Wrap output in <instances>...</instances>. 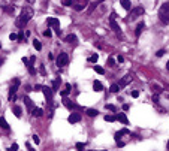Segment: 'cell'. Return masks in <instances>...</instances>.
<instances>
[{
  "instance_id": "obj_1",
  "label": "cell",
  "mask_w": 169,
  "mask_h": 151,
  "mask_svg": "<svg viewBox=\"0 0 169 151\" xmlns=\"http://www.w3.org/2000/svg\"><path fill=\"white\" fill-rule=\"evenodd\" d=\"M32 17H33V9L30 8V6H24L22 8V11H21V14H20V17L17 18V21H15V24H17V27L18 29H24V26L32 20Z\"/></svg>"
},
{
  "instance_id": "obj_2",
  "label": "cell",
  "mask_w": 169,
  "mask_h": 151,
  "mask_svg": "<svg viewBox=\"0 0 169 151\" xmlns=\"http://www.w3.org/2000/svg\"><path fill=\"white\" fill-rule=\"evenodd\" d=\"M159 20L163 24H169V2L163 3L159 9Z\"/></svg>"
},
{
  "instance_id": "obj_3",
  "label": "cell",
  "mask_w": 169,
  "mask_h": 151,
  "mask_svg": "<svg viewBox=\"0 0 169 151\" xmlns=\"http://www.w3.org/2000/svg\"><path fill=\"white\" fill-rule=\"evenodd\" d=\"M115 18H117V14L115 12H111V15H109V26H111V29L120 36V38H123V35H121V32H120V26L117 24V21H115Z\"/></svg>"
},
{
  "instance_id": "obj_4",
  "label": "cell",
  "mask_w": 169,
  "mask_h": 151,
  "mask_svg": "<svg viewBox=\"0 0 169 151\" xmlns=\"http://www.w3.org/2000/svg\"><path fill=\"white\" fill-rule=\"evenodd\" d=\"M145 14V9H144L142 6H138V8H133L132 11H130V14L127 15V21H130V20H136L138 17H141V15H144Z\"/></svg>"
},
{
  "instance_id": "obj_5",
  "label": "cell",
  "mask_w": 169,
  "mask_h": 151,
  "mask_svg": "<svg viewBox=\"0 0 169 151\" xmlns=\"http://www.w3.org/2000/svg\"><path fill=\"white\" fill-rule=\"evenodd\" d=\"M20 79L18 78H15L14 79V82H12V85H11V88H9V94H8V99L11 100V102H12V100H15V93H17V90L20 88Z\"/></svg>"
},
{
  "instance_id": "obj_6",
  "label": "cell",
  "mask_w": 169,
  "mask_h": 151,
  "mask_svg": "<svg viewBox=\"0 0 169 151\" xmlns=\"http://www.w3.org/2000/svg\"><path fill=\"white\" fill-rule=\"evenodd\" d=\"M56 63H57L58 67H64V66H67V64H69V56H67L66 53H60L58 57H57V60H56Z\"/></svg>"
},
{
  "instance_id": "obj_7",
  "label": "cell",
  "mask_w": 169,
  "mask_h": 151,
  "mask_svg": "<svg viewBox=\"0 0 169 151\" xmlns=\"http://www.w3.org/2000/svg\"><path fill=\"white\" fill-rule=\"evenodd\" d=\"M123 135H130V132L127 130V129H123V130H120V132H117L115 133V142H117V145L118 147H124V142L121 141V138H123Z\"/></svg>"
},
{
  "instance_id": "obj_8",
  "label": "cell",
  "mask_w": 169,
  "mask_h": 151,
  "mask_svg": "<svg viewBox=\"0 0 169 151\" xmlns=\"http://www.w3.org/2000/svg\"><path fill=\"white\" fill-rule=\"evenodd\" d=\"M42 93L45 94V97H46V102H48V105H53V88H50V87H45V85H42Z\"/></svg>"
},
{
  "instance_id": "obj_9",
  "label": "cell",
  "mask_w": 169,
  "mask_h": 151,
  "mask_svg": "<svg viewBox=\"0 0 169 151\" xmlns=\"http://www.w3.org/2000/svg\"><path fill=\"white\" fill-rule=\"evenodd\" d=\"M132 81H133V73H127V75H124V77L121 78V81H120L118 87H120V88H124V87L129 85Z\"/></svg>"
},
{
  "instance_id": "obj_10",
  "label": "cell",
  "mask_w": 169,
  "mask_h": 151,
  "mask_svg": "<svg viewBox=\"0 0 169 151\" xmlns=\"http://www.w3.org/2000/svg\"><path fill=\"white\" fill-rule=\"evenodd\" d=\"M67 121L72 123V124H75V123L81 121V114H79V112H72V114L67 117Z\"/></svg>"
},
{
  "instance_id": "obj_11",
  "label": "cell",
  "mask_w": 169,
  "mask_h": 151,
  "mask_svg": "<svg viewBox=\"0 0 169 151\" xmlns=\"http://www.w3.org/2000/svg\"><path fill=\"white\" fill-rule=\"evenodd\" d=\"M88 5V0H78V2L77 3H74V8H75V11H82L85 6Z\"/></svg>"
},
{
  "instance_id": "obj_12",
  "label": "cell",
  "mask_w": 169,
  "mask_h": 151,
  "mask_svg": "<svg viewBox=\"0 0 169 151\" xmlns=\"http://www.w3.org/2000/svg\"><path fill=\"white\" fill-rule=\"evenodd\" d=\"M63 103H64V106L69 108V109H79V106H78L77 103H74V102H70L67 97H63Z\"/></svg>"
},
{
  "instance_id": "obj_13",
  "label": "cell",
  "mask_w": 169,
  "mask_h": 151,
  "mask_svg": "<svg viewBox=\"0 0 169 151\" xmlns=\"http://www.w3.org/2000/svg\"><path fill=\"white\" fill-rule=\"evenodd\" d=\"M46 24H48V26H51V27H60V21L57 18H48Z\"/></svg>"
},
{
  "instance_id": "obj_14",
  "label": "cell",
  "mask_w": 169,
  "mask_h": 151,
  "mask_svg": "<svg viewBox=\"0 0 169 151\" xmlns=\"http://www.w3.org/2000/svg\"><path fill=\"white\" fill-rule=\"evenodd\" d=\"M22 100H24V103H26L27 109L32 111V109H33V102H32V99H30L29 96H22Z\"/></svg>"
},
{
  "instance_id": "obj_15",
  "label": "cell",
  "mask_w": 169,
  "mask_h": 151,
  "mask_svg": "<svg viewBox=\"0 0 169 151\" xmlns=\"http://www.w3.org/2000/svg\"><path fill=\"white\" fill-rule=\"evenodd\" d=\"M115 118H117L118 121H121L123 124H129V120H127V117L124 115V112H120V114H117V115H115Z\"/></svg>"
},
{
  "instance_id": "obj_16",
  "label": "cell",
  "mask_w": 169,
  "mask_h": 151,
  "mask_svg": "<svg viewBox=\"0 0 169 151\" xmlns=\"http://www.w3.org/2000/svg\"><path fill=\"white\" fill-rule=\"evenodd\" d=\"M145 29V22H139L138 26H136V30H135V35H136V38H139L141 36V33H142V30Z\"/></svg>"
},
{
  "instance_id": "obj_17",
  "label": "cell",
  "mask_w": 169,
  "mask_h": 151,
  "mask_svg": "<svg viewBox=\"0 0 169 151\" xmlns=\"http://www.w3.org/2000/svg\"><path fill=\"white\" fill-rule=\"evenodd\" d=\"M93 90H94V91H98V93H99V91H103V85H102V82H100V81H94V82H93Z\"/></svg>"
},
{
  "instance_id": "obj_18",
  "label": "cell",
  "mask_w": 169,
  "mask_h": 151,
  "mask_svg": "<svg viewBox=\"0 0 169 151\" xmlns=\"http://www.w3.org/2000/svg\"><path fill=\"white\" fill-rule=\"evenodd\" d=\"M64 40H66L67 43H77V42H78V38H77V35H67Z\"/></svg>"
},
{
  "instance_id": "obj_19",
  "label": "cell",
  "mask_w": 169,
  "mask_h": 151,
  "mask_svg": "<svg viewBox=\"0 0 169 151\" xmlns=\"http://www.w3.org/2000/svg\"><path fill=\"white\" fill-rule=\"evenodd\" d=\"M60 84H61V79H60V77H58V78H56V79L53 81V87H51L53 91H57V90L60 88Z\"/></svg>"
},
{
  "instance_id": "obj_20",
  "label": "cell",
  "mask_w": 169,
  "mask_h": 151,
  "mask_svg": "<svg viewBox=\"0 0 169 151\" xmlns=\"http://www.w3.org/2000/svg\"><path fill=\"white\" fill-rule=\"evenodd\" d=\"M120 3H121V6H123L126 11H130V9H132V3H130V0H120Z\"/></svg>"
},
{
  "instance_id": "obj_21",
  "label": "cell",
  "mask_w": 169,
  "mask_h": 151,
  "mask_svg": "<svg viewBox=\"0 0 169 151\" xmlns=\"http://www.w3.org/2000/svg\"><path fill=\"white\" fill-rule=\"evenodd\" d=\"M32 115L39 118V117H42V115H43V111H42L40 108H33V109H32Z\"/></svg>"
},
{
  "instance_id": "obj_22",
  "label": "cell",
  "mask_w": 169,
  "mask_h": 151,
  "mask_svg": "<svg viewBox=\"0 0 169 151\" xmlns=\"http://www.w3.org/2000/svg\"><path fill=\"white\" fill-rule=\"evenodd\" d=\"M0 127L5 129V130H9V124H8V121L3 117H0Z\"/></svg>"
},
{
  "instance_id": "obj_23",
  "label": "cell",
  "mask_w": 169,
  "mask_h": 151,
  "mask_svg": "<svg viewBox=\"0 0 169 151\" xmlns=\"http://www.w3.org/2000/svg\"><path fill=\"white\" fill-rule=\"evenodd\" d=\"M87 115H88V117H98V115H99V111L90 108V109H87Z\"/></svg>"
},
{
  "instance_id": "obj_24",
  "label": "cell",
  "mask_w": 169,
  "mask_h": 151,
  "mask_svg": "<svg viewBox=\"0 0 169 151\" xmlns=\"http://www.w3.org/2000/svg\"><path fill=\"white\" fill-rule=\"evenodd\" d=\"M12 112H14V115L17 117V118H21V108L20 106H14V109H12Z\"/></svg>"
},
{
  "instance_id": "obj_25",
  "label": "cell",
  "mask_w": 169,
  "mask_h": 151,
  "mask_svg": "<svg viewBox=\"0 0 169 151\" xmlns=\"http://www.w3.org/2000/svg\"><path fill=\"white\" fill-rule=\"evenodd\" d=\"M151 88L156 91V94H159V93H162V91H163V88H162L159 84H153V85H151Z\"/></svg>"
},
{
  "instance_id": "obj_26",
  "label": "cell",
  "mask_w": 169,
  "mask_h": 151,
  "mask_svg": "<svg viewBox=\"0 0 169 151\" xmlns=\"http://www.w3.org/2000/svg\"><path fill=\"white\" fill-rule=\"evenodd\" d=\"M70 90H72V88H70V84H66V90H63V91H61L60 94H61L63 97H66V96H67V94L70 93Z\"/></svg>"
},
{
  "instance_id": "obj_27",
  "label": "cell",
  "mask_w": 169,
  "mask_h": 151,
  "mask_svg": "<svg viewBox=\"0 0 169 151\" xmlns=\"http://www.w3.org/2000/svg\"><path fill=\"white\" fill-rule=\"evenodd\" d=\"M96 8H98V3L96 2H93V3H90V6H88V9H87V14H91Z\"/></svg>"
},
{
  "instance_id": "obj_28",
  "label": "cell",
  "mask_w": 169,
  "mask_h": 151,
  "mask_svg": "<svg viewBox=\"0 0 169 151\" xmlns=\"http://www.w3.org/2000/svg\"><path fill=\"white\" fill-rule=\"evenodd\" d=\"M98 60H99V56L98 54H93V56L88 57V61L90 63H98Z\"/></svg>"
},
{
  "instance_id": "obj_29",
  "label": "cell",
  "mask_w": 169,
  "mask_h": 151,
  "mask_svg": "<svg viewBox=\"0 0 169 151\" xmlns=\"http://www.w3.org/2000/svg\"><path fill=\"white\" fill-rule=\"evenodd\" d=\"M109 91H111V93H118V91H120L118 84H112V85H111V88H109Z\"/></svg>"
},
{
  "instance_id": "obj_30",
  "label": "cell",
  "mask_w": 169,
  "mask_h": 151,
  "mask_svg": "<svg viewBox=\"0 0 169 151\" xmlns=\"http://www.w3.org/2000/svg\"><path fill=\"white\" fill-rule=\"evenodd\" d=\"M33 46H35V48L38 49V51H40V49H42V43H40L39 40H36V39L33 40Z\"/></svg>"
},
{
  "instance_id": "obj_31",
  "label": "cell",
  "mask_w": 169,
  "mask_h": 151,
  "mask_svg": "<svg viewBox=\"0 0 169 151\" xmlns=\"http://www.w3.org/2000/svg\"><path fill=\"white\" fill-rule=\"evenodd\" d=\"M61 5L63 6H72L74 5V0H61Z\"/></svg>"
},
{
  "instance_id": "obj_32",
  "label": "cell",
  "mask_w": 169,
  "mask_h": 151,
  "mask_svg": "<svg viewBox=\"0 0 169 151\" xmlns=\"http://www.w3.org/2000/svg\"><path fill=\"white\" fill-rule=\"evenodd\" d=\"M105 108H106V109H109V111H112V112H115V111H117V106H115V105H111V103H106V105H105Z\"/></svg>"
},
{
  "instance_id": "obj_33",
  "label": "cell",
  "mask_w": 169,
  "mask_h": 151,
  "mask_svg": "<svg viewBox=\"0 0 169 151\" xmlns=\"http://www.w3.org/2000/svg\"><path fill=\"white\" fill-rule=\"evenodd\" d=\"M27 69H29V73H32V75H35V73H36V69L33 67V64H30V63H29V64H27Z\"/></svg>"
},
{
  "instance_id": "obj_34",
  "label": "cell",
  "mask_w": 169,
  "mask_h": 151,
  "mask_svg": "<svg viewBox=\"0 0 169 151\" xmlns=\"http://www.w3.org/2000/svg\"><path fill=\"white\" fill-rule=\"evenodd\" d=\"M105 120L109 121V123H112V121H115L117 118H115V115H105Z\"/></svg>"
},
{
  "instance_id": "obj_35",
  "label": "cell",
  "mask_w": 169,
  "mask_h": 151,
  "mask_svg": "<svg viewBox=\"0 0 169 151\" xmlns=\"http://www.w3.org/2000/svg\"><path fill=\"white\" fill-rule=\"evenodd\" d=\"M84 145H85V144H82V142H77V144H75V147H77L78 151H82V150H84Z\"/></svg>"
},
{
  "instance_id": "obj_36",
  "label": "cell",
  "mask_w": 169,
  "mask_h": 151,
  "mask_svg": "<svg viewBox=\"0 0 169 151\" xmlns=\"http://www.w3.org/2000/svg\"><path fill=\"white\" fill-rule=\"evenodd\" d=\"M94 70L98 72V73H100V75H103V73H105L103 67H100V66H94Z\"/></svg>"
},
{
  "instance_id": "obj_37",
  "label": "cell",
  "mask_w": 169,
  "mask_h": 151,
  "mask_svg": "<svg viewBox=\"0 0 169 151\" xmlns=\"http://www.w3.org/2000/svg\"><path fill=\"white\" fill-rule=\"evenodd\" d=\"M106 63H108V66H111V67H114V66H115V60H114L112 57H109Z\"/></svg>"
},
{
  "instance_id": "obj_38",
  "label": "cell",
  "mask_w": 169,
  "mask_h": 151,
  "mask_svg": "<svg viewBox=\"0 0 169 151\" xmlns=\"http://www.w3.org/2000/svg\"><path fill=\"white\" fill-rule=\"evenodd\" d=\"M8 151H18V145H17V144H12V145L8 148Z\"/></svg>"
},
{
  "instance_id": "obj_39",
  "label": "cell",
  "mask_w": 169,
  "mask_h": 151,
  "mask_svg": "<svg viewBox=\"0 0 169 151\" xmlns=\"http://www.w3.org/2000/svg\"><path fill=\"white\" fill-rule=\"evenodd\" d=\"M51 35H53V33H51V30H50V29L43 32V36H45V38H51Z\"/></svg>"
},
{
  "instance_id": "obj_40",
  "label": "cell",
  "mask_w": 169,
  "mask_h": 151,
  "mask_svg": "<svg viewBox=\"0 0 169 151\" xmlns=\"http://www.w3.org/2000/svg\"><path fill=\"white\" fill-rule=\"evenodd\" d=\"M17 36H18V42H22V39H24V33H22V30H21Z\"/></svg>"
},
{
  "instance_id": "obj_41",
  "label": "cell",
  "mask_w": 169,
  "mask_h": 151,
  "mask_svg": "<svg viewBox=\"0 0 169 151\" xmlns=\"http://www.w3.org/2000/svg\"><path fill=\"white\" fill-rule=\"evenodd\" d=\"M163 54H165V49H159V51L156 53V56H157V57H163Z\"/></svg>"
},
{
  "instance_id": "obj_42",
  "label": "cell",
  "mask_w": 169,
  "mask_h": 151,
  "mask_svg": "<svg viewBox=\"0 0 169 151\" xmlns=\"http://www.w3.org/2000/svg\"><path fill=\"white\" fill-rule=\"evenodd\" d=\"M9 39H11V40H17V39H18V36H17L15 33H11V35H9Z\"/></svg>"
},
{
  "instance_id": "obj_43",
  "label": "cell",
  "mask_w": 169,
  "mask_h": 151,
  "mask_svg": "<svg viewBox=\"0 0 169 151\" xmlns=\"http://www.w3.org/2000/svg\"><path fill=\"white\" fill-rule=\"evenodd\" d=\"M33 142H35V144H39V142H40V139H39L38 135H33Z\"/></svg>"
},
{
  "instance_id": "obj_44",
  "label": "cell",
  "mask_w": 169,
  "mask_h": 151,
  "mask_svg": "<svg viewBox=\"0 0 169 151\" xmlns=\"http://www.w3.org/2000/svg\"><path fill=\"white\" fill-rule=\"evenodd\" d=\"M33 90H35V91H42V85H39V84H38V85H35V88H33Z\"/></svg>"
},
{
  "instance_id": "obj_45",
  "label": "cell",
  "mask_w": 169,
  "mask_h": 151,
  "mask_svg": "<svg viewBox=\"0 0 169 151\" xmlns=\"http://www.w3.org/2000/svg\"><path fill=\"white\" fill-rule=\"evenodd\" d=\"M151 100H153V102H154V103H157V102H159V96H157V94H154Z\"/></svg>"
},
{
  "instance_id": "obj_46",
  "label": "cell",
  "mask_w": 169,
  "mask_h": 151,
  "mask_svg": "<svg viewBox=\"0 0 169 151\" xmlns=\"http://www.w3.org/2000/svg\"><path fill=\"white\" fill-rule=\"evenodd\" d=\"M5 11L6 12H14V6H8V8H5Z\"/></svg>"
},
{
  "instance_id": "obj_47",
  "label": "cell",
  "mask_w": 169,
  "mask_h": 151,
  "mask_svg": "<svg viewBox=\"0 0 169 151\" xmlns=\"http://www.w3.org/2000/svg\"><path fill=\"white\" fill-rule=\"evenodd\" d=\"M39 70H40V73H42V75H45V67H43V64H40Z\"/></svg>"
},
{
  "instance_id": "obj_48",
  "label": "cell",
  "mask_w": 169,
  "mask_h": 151,
  "mask_svg": "<svg viewBox=\"0 0 169 151\" xmlns=\"http://www.w3.org/2000/svg\"><path fill=\"white\" fill-rule=\"evenodd\" d=\"M26 147H27V150H29V151H35V148H33L30 144H26Z\"/></svg>"
},
{
  "instance_id": "obj_49",
  "label": "cell",
  "mask_w": 169,
  "mask_h": 151,
  "mask_svg": "<svg viewBox=\"0 0 169 151\" xmlns=\"http://www.w3.org/2000/svg\"><path fill=\"white\" fill-rule=\"evenodd\" d=\"M22 63H24V64L27 66V64H29V59H26V57H22Z\"/></svg>"
},
{
  "instance_id": "obj_50",
  "label": "cell",
  "mask_w": 169,
  "mask_h": 151,
  "mask_svg": "<svg viewBox=\"0 0 169 151\" xmlns=\"http://www.w3.org/2000/svg\"><path fill=\"white\" fill-rule=\"evenodd\" d=\"M132 96H133V97H138V96H139V91H136V90L132 91Z\"/></svg>"
},
{
  "instance_id": "obj_51",
  "label": "cell",
  "mask_w": 169,
  "mask_h": 151,
  "mask_svg": "<svg viewBox=\"0 0 169 151\" xmlns=\"http://www.w3.org/2000/svg\"><path fill=\"white\" fill-rule=\"evenodd\" d=\"M117 60H118V63H123V61H124V59H123V57H121V56H120V57H118V59H117Z\"/></svg>"
},
{
  "instance_id": "obj_52",
  "label": "cell",
  "mask_w": 169,
  "mask_h": 151,
  "mask_svg": "<svg viewBox=\"0 0 169 151\" xmlns=\"http://www.w3.org/2000/svg\"><path fill=\"white\" fill-rule=\"evenodd\" d=\"M54 29H56V33H57V35H60V33H61V30H60V27H54Z\"/></svg>"
},
{
  "instance_id": "obj_53",
  "label": "cell",
  "mask_w": 169,
  "mask_h": 151,
  "mask_svg": "<svg viewBox=\"0 0 169 151\" xmlns=\"http://www.w3.org/2000/svg\"><path fill=\"white\" fill-rule=\"evenodd\" d=\"M129 108H130L129 105H123V109H124V111H129Z\"/></svg>"
},
{
  "instance_id": "obj_54",
  "label": "cell",
  "mask_w": 169,
  "mask_h": 151,
  "mask_svg": "<svg viewBox=\"0 0 169 151\" xmlns=\"http://www.w3.org/2000/svg\"><path fill=\"white\" fill-rule=\"evenodd\" d=\"M94 2H96V3H98V5H99V3H103V2H105V0H94Z\"/></svg>"
},
{
  "instance_id": "obj_55",
  "label": "cell",
  "mask_w": 169,
  "mask_h": 151,
  "mask_svg": "<svg viewBox=\"0 0 169 151\" xmlns=\"http://www.w3.org/2000/svg\"><path fill=\"white\" fill-rule=\"evenodd\" d=\"M166 69H168V70H169V61H168V63H166Z\"/></svg>"
},
{
  "instance_id": "obj_56",
  "label": "cell",
  "mask_w": 169,
  "mask_h": 151,
  "mask_svg": "<svg viewBox=\"0 0 169 151\" xmlns=\"http://www.w3.org/2000/svg\"><path fill=\"white\" fill-rule=\"evenodd\" d=\"M27 2H29V3H33V2H35V0H27Z\"/></svg>"
},
{
  "instance_id": "obj_57",
  "label": "cell",
  "mask_w": 169,
  "mask_h": 151,
  "mask_svg": "<svg viewBox=\"0 0 169 151\" xmlns=\"http://www.w3.org/2000/svg\"><path fill=\"white\" fill-rule=\"evenodd\" d=\"M166 148H168V151H169V141H168V145H166Z\"/></svg>"
},
{
  "instance_id": "obj_58",
  "label": "cell",
  "mask_w": 169,
  "mask_h": 151,
  "mask_svg": "<svg viewBox=\"0 0 169 151\" xmlns=\"http://www.w3.org/2000/svg\"><path fill=\"white\" fill-rule=\"evenodd\" d=\"M3 64V60H0V66H2Z\"/></svg>"
},
{
  "instance_id": "obj_59",
  "label": "cell",
  "mask_w": 169,
  "mask_h": 151,
  "mask_svg": "<svg viewBox=\"0 0 169 151\" xmlns=\"http://www.w3.org/2000/svg\"><path fill=\"white\" fill-rule=\"evenodd\" d=\"M0 48H2V43H0Z\"/></svg>"
},
{
  "instance_id": "obj_60",
  "label": "cell",
  "mask_w": 169,
  "mask_h": 151,
  "mask_svg": "<svg viewBox=\"0 0 169 151\" xmlns=\"http://www.w3.org/2000/svg\"><path fill=\"white\" fill-rule=\"evenodd\" d=\"M103 151H106V150H103Z\"/></svg>"
}]
</instances>
